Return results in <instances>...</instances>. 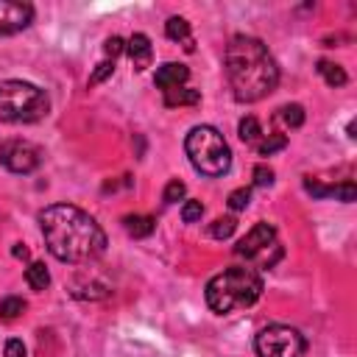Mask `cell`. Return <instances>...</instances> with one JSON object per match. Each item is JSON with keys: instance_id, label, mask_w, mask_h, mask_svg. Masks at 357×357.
<instances>
[{"instance_id": "8992f818", "label": "cell", "mask_w": 357, "mask_h": 357, "mask_svg": "<svg viewBox=\"0 0 357 357\" xmlns=\"http://www.w3.org/2000/svg\"><path fill=\"white\" fill-rule=\"evenodd\" d=\"M257 357H304L307 337L287 324H268L254 337Z\"/></svg>"}, {"instance_id": "7a4b0ae2", "label": "cell", "mask_w": 357, "mask_h": 357, "mask_svg": "<svg viewBox=\"0 0 357 357\" xmlns=\"http://www.w3.org/2000/svg\"><path fill=\"white\" fill-rule=\"evenodd\" d=\"M223 67L231 95L240 103H257L279 84V64L257 36H231L223 53Z\"/></svg>"}, {"instance_id": "4fadbf2b", "label": "cell", "mask_w": 357, "mask_h": 357, "mask_svg": "<svg viewBox=\"0 0 357 357\" xmlns=\"http://www.w3.org/2000/svg\"><path fill=\"white\" fill-rule=\"evenodd\" d=\"M165 33H167V39H173V42H184V47H187V50H192L190 22H187L184 17H170V20L165 22Z\"/></svg>"}, {"instance_id": "30bf717a", "label": "cell", "mask_w": 357, "mask_h": 357, "mask_svg": "<svg viewBox=\"0 0 357 357\" xmlns=\"http://www.w3.org/2000/svg\"><path fill=\"white\" fill-rule=\"evenodd\" d=\"M304 190H307L312 198H329V195H335V198H340L343 204H351L354 195H357L354 181H343V184H321V181H315V178H304Z\"/></svg>"}, {"instance_id": "d6986e66", "label": "cell", "mask_w": 357, "mask_h": 357, "mask_svg": "<svg viewBox=\"0 0 357 357\" xmlns=\"http://www.w3.org/2000/svg\"><path fill=\"white\" fill-rule=\"evenodd\" d=\"M279 120L287 126V128H301L304 126V106L301 103H287L279 109Z\"/></svg>"}, {"instance_id": "7402d4cb", "label": "cell", "mask_w": 357, "mask_h": 357, "mask_svg": "<svg viewBox=\"0 0 357 357\" xmlns=\"http://www.w3.org/2000/svg\"><path fill=\"white\" fill-rule=\"evenodd\" d=\"M234 229H237V220H234V218H218V220L209 226V234H212L215 240H226V237L234 234Z\"/></svg>"}, {"instance_id": "3957f363", "label": "cell", "mask_w": 357, "mask_h": 357, "mask_svg": "<svg viewBox=\"0 0 357 357\" xmlns=\"http://www.w3.org/2000/svg\"><path fill=\"white\" fill-rule=\"evenodd\" d=\"M206 304L218 315L251 307L262 296V276L248 265H231L206 282Z\"/></svg>"}, {"instance_id": "f1b7e54d", "label": "cell", "mask_w": 357, "mask_h": 357, "mask_svg": "<svg viewBox=\"0 0 357 357\" xmlns=\"http://www.w3.org/2000/svg\"><path fill=\"white\" fill-rule=\"evenodd\" d=\"M3 357H25V346H22V340H17V337H11V340H6V349H3Z\"/></svg>"}, {"instance_id": "52a82bcc", "label": "cell", "mask_w": 357, "mask_h": 357, "mask_svg": "<svg viewBox=\"0 0 357 357\" xmlns=\"http://www.w3.org/2000/svg\"><path fill=\"white\" fill-rule=\"evenodd\" d=\"M0 165L11 173H33L39 165H42V148L31 139H20V137H11V139H3L0 142Z\"/></svg>"}, {"instance_id": "44dd1931", "label": "cell", "mask_w": 357, "mask_h": 357, "mask_svg": "<svg viewBox=\"0 0 357 357\" xmlns=\"http://www.w3.org/2000/svg\"><path fill=\"white\" fill-rule=\"evenodd\" d=\"M284 145H287V137H284V134H268V137H262V139H259L257 153H259V156H271V153L282 151Z\"/></svg>"}, {"instance_id": "2e32d148", "label": "cell", "mask_w": 357, "mask_h": 357, "mask_svg": "<svg viewBox=\"0 0 357 357\" xmlns=\"http://www.w3.org/2000/svg\"><path fill=\"white\" fill-rule=\"evenodd\" d=\"M237 134H240V139L245 142V145H259V139L265 137L262 134V126H259V120L257 117H243L240 123H237Z\"/></svg>"}, {"instance_id": "e0dca14e", "label": "cell", "mask_w": 357, "mask_h": 357, "mask_svg": "<svg viewBox=\"0 0 357 357\" xmlns=\"http://www.w3.org/2000/svg\"><path fill=\"white\" fill-rule=\"evenodd\" d=\"M318 73H321V78H324L329 86H343V84L349 81L346 70H343L340 64H335V61H326V59L318 61Z\"/></svg>"}, {"instance_id": "4316f807", "label": "cell", "mask_w": 357, "mask_h": 357, "mask_svg": "<svg viewBox=\"0 0 357 357\" xmlns=\"http://www.w3.org/2000/svg\"><path fill=\"white\" fill-rule=\"evenodd\" d=\"M123 50H126V42H123L120 36H109L106 45H103V53H106V59H112V61H114Z\"/></svg>"}, {"instance_id": "f546056e", "label": "cell", "mask_w": 357, "mask_h": 357, "mask_svg": "<svg viewBox=\"0 0 357 357\" xmlns=\"http://www.w3.org/2000/svg\"><path fill=\"white\" fill-rule=\"evenodd\" d=\"M11 254H14V257H17V259H28V248H25V245H22V243H17V245H14V251H11Z\"/></svg>"}, {"instance_id": "83f0119b", "label": "cell", "mask_w": 357, "mask_h": 357, "mask_svg": "<svg viewBox=\"0 0 357 357\" xmlns=\"http://www.w3.org/2000/svg\"><path fill=\"white\" fill-rule=\"evenodd\" d=\"M254 184L257 187H271L273 184V170L265 167V165H257L254 167Z\"/></svg>"}, {"instance_id": "ba28073f", "label": "cell", "mask_w": 357, "mask_h": 357, "mask_svg": "<svg viewBox=\"0 0 357 357\" xmlns=\"http://www.w3.org/2000/svg\"><path fill=\"white\" fill-rule=\"evenodd\" d=\"M276 229L265 220H259L237 245H234V254L237 257H245V259H265V254L271 248H276Z\"/></svg>"}, {"instance_id": "ac0fdd59", "label": "cell", "mask_w": 357, "mask_h": 357, "mask_svg": "<svg viewBox=\"0 0 357 357\" xmlns=\"http://www.w3.org/2000/svg\"><path fill=\"white\" fill-rule=\"evenodd\" d=\"M25 282H28L31 290H45L50 284V273H47L45 262H31L25 268Z\"/></svg>"}, {"instance_id": "603a6c76", "label": "cell", "mask_w": 357, "mask_h": 357, "mask_svg": "<svg viewBox=\"0 0 357 357\" xmlns=\"http://www.w3.org/2000/svg\"><path fill=\"white\" fill-rule=\"evenodd\" d=\"M184 192H187L184 181L173 178V181H167V187H165V192H162V201H165V204H176V201L184 198Z\"/></svg>"}, {"instance_id": "ffe728a7", "label": "cell", "mask_w": 357, "mask_h": 357, "mask_svg": "<svg viewBox=\"0 0 357 357\" xmlns=\"http://www.w3.org/2000/svg\"><path fill=\"white\" fill-rule=\"evenodd\" d=\"M25 298H20V296H8V298H3L0 301V318L3 321H14V318H20L22 312H25Z\"/></svg>"}, {"instance_id": "5b68a950", "label": "cell", "mask_w": 357, "mask_h": 357, "mask_svg": "<svg viewBox=\"0 0 357 357\" xmlns=\"http://www.w3.org/2000/svg\"><path fill=\"white\" fill-rule=\"evenodd\" d=\"M50 112L45 89L31 81H0V120L3 123H36Z\"/></svg>"}, {"instance_id": "5bb4252c", "label": "cell", "mask_w": 357, "mask_h": 357, "mask_svg": "<svg viewBox=\"0 0 357 357\" xmlns=\"http://www.w3.org/2000/svg\"><path fill=\"white\" fill-rule=\"evenodd\" d=\"M123 229L131 234V237H148L153 229H156V220L151 215H126L123 218Z\"/></svg>"}, {"instance_id": "9c48e42d", "label": "cell", "mask_w": 357, "mask_h": 357, "mask_svg": "<svg viewBox=\"0 0 357 357\" xmlns=\"http://www.w3.org/2000/svg\"><path fill=\"white\" fill-rule=\"evenodd\" d=\"M33 20V6L22 0H0V36L20 33L31 25Z\"/></svg>"}, {"instance_id": "9a60e30c", "label": "cell", "mask_w": 357, "mask_h": 357, "mask_svg": "<svg viewBox=\"0 0 357 357\" xmlns=\"http://www.w3.org/2000/svg\"><path fill=\"white\" fill-rule=\"evenodd\" d=\"M201 103V92L190 86H178L173 92H165V106H195Z\"/></svg>"}, {"instance_id": "7c38bea8", "label": "cell", "mask_w": 357, "mask_h": 357, "mask_svg": "<svg viewBox=\"0 0 357 357\" xmlns=\"http://www.w3.org/2000/svg\"><path fill=\"white\" fill-rule=\"evenodd\" d=\"M126 53H128L134 70H145V67H151L153 47H151V39H148L145 33H134V36L126 42Z\"/></svg>"}, {"instance_id": "cb8c5ba5", "label": "cell", "mask_w": 357, "mask_h": 357, "mask_svg": "<svg viewBox=\"0 0 357 357\" xmlns=\"http://www.w3.org/2000/svg\"><path fill=\"white\" fill-rule=\"evenodd\" d=\"M248 201H251V190H248V187H237V190H231V192H229V206H231L234 212L245 209V206H248Z\"/></svg>"}, {"instance_id": "8fae6325", "label": "cell", "mask_w": 357, "mask_h": 357, "mask_svg": "<svg viewBox=\"0 0 357 357\" xmlns=\"http://www.w3.org/2000/svg\"><path fill=\"white\" fill-rule=\"evenodd\" d=\"M187 78H190L187 64H178V61H165V64L156 70L153 84H156L162 92H173V89H178V86H184V84H187Z\"/></svg>"}, {"instance_id": "6da1fadb", "label": "cell", "mask_w": 357, "mask_h": 357, "mask_svg": "<svg viewBox=\"0 0 357 357\" xmlns=\"http://www.w3.org/2000/svg\"><path fill=\"white\" fill-rule=\"evenodd\" d=\"M39 229L47 251L70 265L92 262L106 251V231L75 204H50L39 212Z\"/></svg>"}, {"instance_id": "484cf974", "label": "cell", "mask_w": 357, "mask_h": 357, "mask_svg": "<svg viewBox=\"0 0 357 357\" xmlns=\"http://www.w3.org/2000/svg\"><path fill=\"white\" fill-rule=\"evenodd\" d=\"M112 73H114V61H112V59H103V61H100V64L95 67V73L89 75V86L100 84V81H103V78H109Z\"/></svg>"}, {"instance_id": "277c9868", "label": "cell", "mask_w": 357, "mask_h": 357, "mask_svg": "<svg viewBox=\"0 0 357 357\" xmlns=\"http://www.w3.org/2000/svg\"><path fill=\"white\" fill-rule=\"evenodd\" d=\"M184 151L190 156V165L201 176L215 178L231 167V148L215 126H192L184 139Z\"/></svg>"}, {"instance_id": "d4e9b609", "label": "cell", "mask_w": 357, "mask_h": 357, "mask_svg": "<svg viewBox=\"0 0 357 357\" xmlns=\"http://www.w3.org/2000/svg\"><path fill=\"white\" fill-rule=\"evenodd\" d=\"M201 215H204L201 201H184V206H181V220L184 223H195V220H201Z\"/></svg>"}]
</instances>
